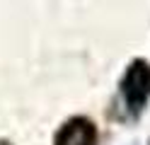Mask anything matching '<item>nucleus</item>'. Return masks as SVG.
Masks as SVG:
<instances>
[{"mask_svg":"<svg viewBox=\"0 0 150 145\" xmlns=\"http://www.w3.org/2000/svg\"><path fill=\"white\" fill-rule=\"evenodd\" d=\"M121 94L131 116H140L150 99V65L143 58L131 61L124 77H121Z\"/></svg>","mask_w":150,"mask_h":145,"instance_id":"f257e3e1","label":"nucleus"},{"mask_svg":"<svg viewBox=\"0 0 150 145\" xmlns=\"http://www.w3.org/2000/svg\"><path fill=\"white\" fill-rule=\"evenodd\" d=\"M99 131L87 116H73L68 119L53 138V145H97Z\"/></svg>","mask_w":150,"mask_h":145,"instance_id":"f03ea898","label":"nucleus"},{"mask_svg":"<svg viewBox=\"0 0 150 145\" xmlns=\"http://www.w3.org/2000/svg\"><path fill=\"white\" fill-rule=\"evenodd\" d=\"M0 145H12V143H7V140H0Z\"/></svg>","mask_w":150,"mask_h":145,"instance_id":"7ed1b4c3","label":"nucleus"}]
</instances>
